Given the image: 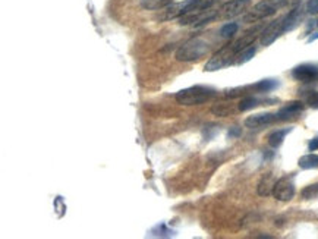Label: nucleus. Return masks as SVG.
I'll return each instance as SVG.
<instances>
[{"mask_svg": "<svg viewBox=\"0 0 318 239\" xmlns=\"http://www.w3.org/2000/svg\"><path fill=\"white\" fill-rule=\"evenodd\" d=\"M210 52V43L203 37H192L186 40L176 50V59L179 62H195L204 57Z\"/></svg>", "mask_w": 318, "mask_h": 239, "instance_id": "1", "label": "nucleus"}, {"mask_svg": "<svg viewBox=\"0 0 318 239\" xmlns=\"http://www.w3.org/2000/svg\"><path fill=\"white\" fill-rule=\"evenodd\" d=\"M217 95V91L207 85H193L176 92L175 99L182 106H198L205 102H210Z\"/></svg>", "mask_w": 318, "mask_h": 239, "instance_id": "2", "label": "nucleus"}, {"mask_svg": "<svg viewBox=\"0 0 318 239\" xmlns=\"http://www.w3.org/2000/svg\"><path fill=\"white\" fill-rule=\"evenodd\" d=\"M287 0H261L245 15V21L247 22H260L262 19L274 15L280 8H283Z\"/></svg>", "mask_w": 318, "mask_h": 239, "instance_id": "3", "label": "nucleus"}, {"mask_svg": "<svg viewBox=\"0 0 318 239\" xmlns=\"http://www.w3.org/2000/svg\"><path fill=\"white\" fill-rule=\"evenodd\" d=\"M238 56L232 47V43H229L226 46H223L220 50H217L213 55V57L205 63V70L207 72H214L218 69H223L233 63V59Z\"/></svg>", "mask_w": 318, "mask_h": 239, "instance_id": "4", "label": "nucleus"}, {"mask_svg": "<svg viewBox=\"0 0 318 239\" xmlns=\"http://www.w3.org/2000/svg\"><path fill=\"white\" fill-rule=\"evenodd\" d=\"M192 5L193 0H183V2H178V3H170L159 15V21L166 22V21H172V19H179L183 15L192 11Z\"/></svg>", "mask_w": 318, "mask_h": 239, "instance_id": "5", "label": "nucleus"}, {"mask_svg": "<svg viewBox=\"0 0 318 239\" xmlns=\"http://www.w3.org/2000/svg\"><path fill=\"white\" fill-rule=\"evenodd\" d=\"M295 182L292 176H283L277 179L273 188V197L279 201H290L295 197Z\"/></svg>", "mask_w": 318, "mask_h": 239, "instance_id": "6", "label": "nucleus"}, {"mask_svg": "<svg viewBox=\"0 0 318 239\" xmlns=\"http://www.w3.org/2000/svg\"><path fill=\"white\" fill-rule=\"evenodd\" d=\"M282 34H283V18H279L264 28V31L261 33V44L270 46Z\"/></svg>", "mask_w": 318, "mask_h": 239, "instance_id": "7", "label": "nucleus"}, {"mask_svg": "<svg viewBox=\"0 0 318 239\" xmlns=\"http://www.w3.org/2000/svg\"><path fill=\"white\" fill-rule=\"evenodd\" d=\"M250 5L251 0H229L225 5H222L218 13L222 18H233L247 11Z\"/></svg>", "mask_w": 318, "mask_h": 239, "instance_id": "8", "label": "nucleus"}, {"mask_svg": "<svg viewBox=\"0 0 318 239\" xmlns=\"http://www.w3.org/2000/svg\"><path fill=\"white\" fill-rule=\"evenodd\" d=\"M292 77L296 81L301 82H312L318 80V66L317 65H311V63H304L299 65L292 70Z\"/></svg>", "mask_w": 318, "mask_h": 239, "instance_id": "9", "label": "nucleus"}, {"mask_svg": "<svg viewBox=\"0 0 318 239\" xmlns=\"http://www.w3.org/2000/svg\"><path fill=\"white\" fill-rule=\"evenodd\" d=\"M277 121V116L273 113H258L252 114L250 117L245 119V126L250 129H260L264 126L272 125L273 122Z\"/></svg>", "mask_w": 318, "mask_h": 239, "instance_id": "10", "label": "nucleus"}, {"mask_svg": "<svg viewBox=\"0 0 318 239\" xmlns=\"http://www.w3.org/2000/svg\"><path fill=\"white\" fill-rule=\"evenodd\" d=\"M304 110V103L301 102H290L287 103L286 106H283L276 116H277V121H287V119H292L295 117L296 114H299Z\"/></svg>", "mask_w": 318, "mask_h": 239, "instance_id": "11", "label": "nucleus"}, {"mask_svg": "<svg viewBox=\"0 0 318 239\" xmlns=\"http://www.w3.org/2000/svg\"><path fill=\"white\" fill-rule=\"evenodd\" d=\"M304 18V12H302V8L296 6L293 11H290L286 16H283V33L286 31H292L295 30L296 27L301 23Z\"/></svg>", "mask_w": 318, "mask_h": 239, "instance_id": "12", "label": "nucleus"}, {"mask_svg": "<svg viewBox=\"0 0 318 239\" xmlns=\"http://www.w3.org/2000/svg\"><path fill=\"white\" fill-rule=\"evenodd\" d=\"M276 99H258V97H245L242 102L239 103V110L240 112H248L251 109L257 107V106H261V104H270V103H276Z\"/></svg>", "mask_w": 318, "mask_h": 239, "instance_id": "13", "label": "nucleus"}, {"mask_svg": "<svg viewBox=\"0 0 318 239\" xmlns=\"http://www.w3.org/2000/svg\"><path fill=\"white\" fill-rule=\"evenodd\" d=\"M277 179H274L273 173H265L261 178V181L257 186V193L261 197H268L273 194V188H274V183Z\"/></svg>", "mask_w": 318, "mask_h": 239, "instance_id": "14", "label": "nucleus"}, {"mask_svg": "<svg viewBox=\"0 0 318 239\" xmlns=\"http://www.w3.org/2000/svg\"><path fill=\"white\" fill-rule=\"evenodd\" d=\"M292 129H293V128H284V129H277V131L272 132V134L268 135V144H270L273 148L280 147V146L283 144L286 135L290 134Z\"/></svg>", "mask_w": 318, "mask_h": 239, "instance_id": "15", "label": "nucleus"}, {"mask_svg": "<svg viewBox=\"0 0 318 239\" xmlns=\"http://www.w3.org/2000/svg\"><path fill=\"white\" fill-rule=\"evenodd\" d=\"M148 235L154 236V238H172V236L176 235V232L169 228L166 223H159V225H156L154 228L150 230Z\"/></svg>", "mask_w": 318, "mask_h": 239, "instance_id": "16", "label": "nucleus"}, {"mask_svg": "<svg viewBox=\"0 0 318 239\" xmlns=\"http://www.w3.org/2000/svg\"><path fill=\"white\" fill-rule=\"evenodd\" d=\"M172 2L173 0H139V5L147 11H159L169 6Z\"/></svg>", "mask_w": 318, "mask_h": 239, "instance_id": "17", "label": "nucleus"}, {"mask_svg": "<svg viewBox=\"0 0 318 239\" xmlns=\"http://www.w3.org/2000/svg\"><path fill=\"white\" fill-rule=\"evenodd\" d=\"M299 168L301 169H315L318 168V154H307V156H302L299 161H298Z\"/></svg>", "mask_w": 318, "mask_h": 239, "instance_id": "18", "label": "nucleus"}, {"mask_svg": "<svg viewBox=\"0 0 318 239\" xmlns=\"http://www.w3.org/2000/svg\"><path fill=\"white\" fill-rule=\"evenodd\" d=\"M277 87H279V82L276 80H262L254 85V88L260 92H270L276 90Z\"/></svg>", "mask_w": 318, "mask_h": 239, "instance_id": "19", "label": "nucleus"}, {"mask_svg": "<svg viewBox=\"0 0 318 239\" xmlns=\"http://www.w3.org/2000/svg\"><path fill=\"white\" fill-rule=\"evenodd\" d=\"M238 28L239 27L236 22L225 23V25L220 28V37H222V38H230V37H233V35L236 34Z\"/></svg>", "mask_w": 318, "mask_h": 239, "instance_id": "20", "label": "nucleus"}, {"mask_svg": "<svg viewBox=\"0 0 318 239\" xmlns=\"http://www.w3.org/2000/svg\"><path fill=\"white\" fill-rule=\"evenodd\" d=\"M301 195H302L304 200H312V198L318 197V182L305 186V188L302 189Z\"/></svg>", "mask_w": 318, "mask_h": 239, "instance_id": "21", "label": "nucleus"}, {"mask_svg": "<svg viewBox=\"0 0 318 239\" xmlns=\"http://www.w3.org/2000/svg\"><path fill=\"white\" fill-rule=\"evenodd\" d=\"M255 47H248V49H245V50H242L240 53H239L238 56V65H242V63H247V62H250L251 59L254 57V55H255Z\"/></svg>", "mask_w": 318, "mask_h": 239, "instance_id": "22", "label": "nucleus"}, {"mask_svg": "<svg viewBox=\"0 0 318 239\" xmlns=\"http://www.w3.org/2000/svg\"><path fill=\"white\" fill-rule=\"evenodd\" d=\"M55 210L57 211V216L63 217L65 211H66V204L63 203L62 197H56V200H55Z\"/></svg>", "mask_w": 318, "mask_h": 239, "instance_id": "23", "label": "nucleus"}, {"mask_svg": "<svg viewBox=\"0 0 318 239\" xmlns=\"http://www.w3.org/2000/svg\"><path fill=\"white\" fill-rule=\"evenodd\" d=\"M305 102L312 106V107H318V92L317 91H311L309 94L305 95Z\"/></svg>", "mask_w": 318, "mask_h": 239, "instance_id": "24", "label": "nucleus"}, {"mask_svg": "<svg viewBox=\"0 0 318 239\" xmlns=\"http://www.w3.org/2000/svg\"><path fill=\"white\" fill-rule=\"evenodd\" d=\"M307 12L309 15H317L318 13V0H308Z\"/></svg>", "mask_w": 318, "mask_h": 239, "instance_id": "25", "label": "nucleus"}, {"mask_svg": "<svg viewBox=\"0 0 318 239\" xmlns=\"http://www.w3.org/2000/svg\"><path fill=\"white\" fill-rule=\"evenodd\" d=\"M229 138H236L240 135V128L238 126H233V128H230V131H229Z\"/></svg>", "mask_w": 318, "mask_h": 239, "instance_id": "26", "label": "nucleus"}, {"mask_svg": "<svg viewBox=\"0 0 318 239\" xmlns=\"http://www.w3.org/2000/svg\"><path fill=\"white\" fill-rule=\"evenodd\" d=\"M308 148H309V151H317L318 150V138H312V139L309 141V144H308Z\"/></svg>", "mask_w": 318, "mask_h": 239, "instance_id": "27", "label": "nucleus"}, {"mask_svg": "<svg viewBox=\"0 0 318 239\" xmlns=\"http://www.w3.org/2000/svg\"><path fill=\"white\" fill-rule=\"evenodd\" d=\"M317 27H318V21H317Z\"/></svg>", "mask_w": 318, "mask_h": 239, "instance_id": "28", "label": "nucleus"}]
</instances>
